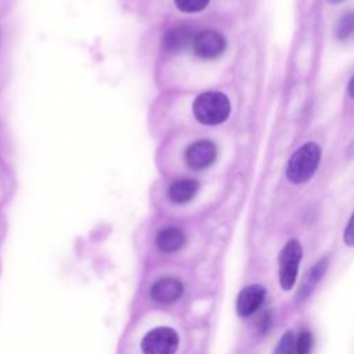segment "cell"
<instances>
[{
    "label": "cell",
    "mask_w": 354,
    "mask_h": 354,
    "mask_svg": "<svg viewBox=\"0 0 354 354\" xmlns=\"http://www.w3.org/2000/svg\"><path fill=\"white\" fill-rule=\"evenodd\" d=\"M319 159H321L319 147L315 142L304 144L290 156L288 162V167H286L288 178L295 184H300L310 180L318 167Z\"/></svg>",
    "instance_id": "obj_1"
},
{
    "label": "cell",
    "mask_w": 354,
    "mask_h": 354,
    "mask_svg": "<svg viewBox=\"0 0 354 354\" xmlns=\"http://www.w3.org/2000/svg\"><path fill=\"white\" fill-rule=\"evenodd\" d=\"M176 6L178 10L184 11V12H196L203 10L209 0H174Z\"/></svg>",
    "instance_id": "obj_16"
},
{
    "label": "cell",
    "mask_w": 354,
    "mask_h": 354,
    "mask_svg": "<svg viewBox=\"0 0 354 354\" xmlns=\"http://www.w3.org/2000/svg\"><path fill=\"white\" fill-rule=\"evenodd\" d=\"M192 47L198 57L212 59L221 55L225 50V39L216 30H202L192 39Z\"/></svg>",
    "instance_id": "obj_5"
},
{
    "label": "cell",
    "mask_w": 354,
    "mask_h": 354,
    "mask_svg": "<svg viewBox=\"0 0 354 354\" xmlns=\"http://www.w3.org/2000/svg\"><path fill=\"white\" fill-rule=\"evenodd\" d=\"M216 145L209 140L192 142L185 149V162L191 169L201 170L210 166L216 159Z\"/></svg>",
    "instance_id": "obj_6"
},
{
    "label": "cell",
    "mask_w": 354,
    "mask_h": 354,
    "mask_svg": "<svg viewBox=\"0 0 354 354\" xmlns=\"http://www.w3.org/2000/svg\"><path fill=\"white\" fill-rule=\"evenodd\" d=\"M199 188V183L196 180L184 178L174 181L169 188V198L174 203H185L191 201Z\"/></svg>",
    "instance_id": "obj_12"
},
{
    "label": "cell",
    "mask_w": 354,
    "mask_h": 354,
    "mask_svg": "<svg viewBox=\"0 0 354 354\" xmlns=\"http://www.w3.org/2000/svg\"><path fill=\"white\" fill-rule=\"evenodd\" d=\"M185 243V235L181 230L176 227H169L162 230L156 236V245L162 252L173 253L183 248Z\"/></svg>",
    "instance_id": "obj_11"
},
{
    "label": "cell",
    "mask_w": 354,
    "mask_h": 354,
    "mask_svg": "<svg viewBox=\"0 0 354 354\" xmlns=\"http://www.w3.org/2000/svg\"><path fill=\"white\" fill-rule=\"evenodd\" d=\"M274 354H295V337L292 332H285L279 339Z\"/></svg>",
    "instance_id": "obj_14"
},
{
    "label": "cell",
    "mask_w": 354,
    "mask_h": 354,
    "mask_svg": "<svg viewBox=\"0 0 354 354\" xmlns=\"http://www.w3.org/2000/svg\"><path fill=\"white\" fill-rule=\"evenodd\" d=\"M184 292L183 283L177 278H160L151 288V297L159 303H171L180 299Z\"/></svg>",
    "instance_id": "obj_9"
},
{
    "label": "cell",
    "mask_w": 354,
    "mask_h": 354,
    "mask_svg": "<svg viewBox=\"0 0 354 354\" xmlns=\"http://www.w3.org/2000/svg\"><path fill=\"white\" fill-rule=\"evenodd\" d=\"M329 266V260L328 257H322L321 260H318L313 267L311 270H308L300 283V288H299V292H297V299L299 300H306L311 293L313 290L315 289L317 283L321 281V278L324 277L326 268Z\"/></svg>",
    "instance_id": "obj_10"
},
{
    "label": "cell",
    "mask_w": 354,
    "mask_h": 354,
    "mask_svg": "<svg viewBox=\"0 0 354 354\" xmlns=\"http://www.w3.org/2000/svg\"><path fill=\"white\" fill-rule=\"evenodd\" d=\"M303 249L297 239H290L279 253V283L283 290H290L297 278Z\"/></svg>",
    "instance_id": "obj_3"
},
{
    "label": "cell",
    "mask_w": 354,
    "mask_h": 354,
    "mask_svg": "<svg viewBox=\"0 0 354 354\" xmlns=\"http://www.w3.org/2000/svg\"><path fill=\"white\" fill-rule=\"evenodd\" d=\"M353 82H354V79H351L350 83H348V91H350V95H351V97H353Z\"/></svg>",
    "instance_id": "obj_18"
},
{
    "label": "cell",
    "mask_w": 354,
    "mask_h": 354,
    "mask_svg": "<svg viewBox=\"0 0 354 354\" xmlns=\"http://www.w3.org/2000/svg\"><path fill=\"white\" fill-rule=\"evenodd\" d=\"M264 297H266V288L263 285L254 283V285L245 286L236 297L238 315L239 317L252 315L263 304Z\"/></svg>",
    "instance_id": "obj_7"
},
{
    "label": "cell",
    "mask_w": 354,
    "mask_h": 354,
    "mask_svg": "<svg viewBox=\"0 0 354 354\" xmlns=\"http://www.w3.org/2000/svg\"><path fill=\"white\" fill-rule=\"evenodd\" d=\"M353 28H354V18H353V14L348 12L344 17H342L339 24H337V36H339V39L344 40V39L350 37L351 33H353Z\"/></svg>",
    "instance_id": "obj_15"
},
{
    "label": "cell",
    "mask_w": 354,
    "mask_h": 354,
    "mask_svg": "<svg viewBox=\"0 0 354 354\" xmlns=\"http://www.w3.org/2000/svg\"><path fill=\"white\" fill-rule=\"evenodd\" d=\"M178 335L167 326L151 329L141 340L142 354H174L178 347Z\"/></svg>",
    "instance_id": "obj_4"
},
{
    "label": "cell",
    "mask_w": 354,
    "mask_h": 354,
    "mask_svg": "<svg viewBox=\"0 0 354 354\" xmlns=\"http://www.w3.org/2000/svg\"><path fill=\"white\" fill-rule=\"evenodd\" d=\"M340 1H343V0H329V3H333V4H336V3H340Z\"/></svg>",
    "instance_id": "obj_19"
},
{
    "label": "cell",
    "mask_w": 354,
    "mask_h": 354,
    "mask_svg": "<svg viewBox=\"0 0 354 354\" xmlns=\"http://www.w3.org/2000/svg\"><path fill=\"white\" fill-rule=\"evenodd\" d=\"M344 242L347 246H353L354 243V231H353V217L348 220V224L344 231Z\"/></svg>",
    "instance_id": "obj_17"
},
{
    "label": "cell",
    "mask_w": 354,
    "mask_h": 354,
    "mask_svg": "<svg viewBox=\"0 0 354 354\" xmlns=\"http://www.w3.org/2000/svg\"><path fill=\"white\" fill-rule=\"evenodd\" d=\"M192 109L195 118L201 123L218 124L230 115V101L223 93L207 91L196 97Z\"/></svg>",
    "instance_id": "obj_2"
},
{
    "label": "cell",
    "mask_w": 354,
    "mask_h": 354,
    "mask_svg": "<svg viewBox=\"0 0 354 354\" xmlns=\"http://www.w3.org/2000/svg\"><path fill=\"white\" fill-rule=\"evenodd\" d=\"M194 36V29L188 25L173 26L163 36V47L169 53L184 51L192 43Z\"/></svg>",
    "instance_id": "obj_8"
},
{
    "label": "cell",
    "mask_w": 354,
    "mask_h": 354,
    "mask_svg": "<svg viewBox=\"0 0 354 354\" xmlns=\"http://www.w3.org/2000/svg\"><path fill=\"white\" fill-rule=\"evenodd\" d=\"M313 348V335L303 330L295 342V354H310Z\"/></svg>",
    "instance_id": "obj_13"
}]
</instances>
